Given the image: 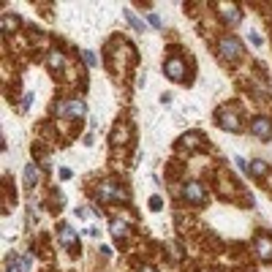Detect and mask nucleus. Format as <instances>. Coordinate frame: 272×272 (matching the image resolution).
Listing matches in <instances>:
<instances>
[{
	"label": "nucleus",
	"instance_id": "2",
	"mask_svg": "<svg viewBox=\"0 0 272 272\" xmlns=\"http://www.w3.org/2000/svg\"><path fill=\"white\" fill-rule=\"evenodd\" d=\"M98 199L101 202H128L131 193L122 185H117L115 180H103L101 185H98Z\"/></svg>",
	"mask_w": 272,
	"mask_h": 272
},
{
	"label": "nucleus",
	"instance_id": "17",
	"mask_svg": "<svg viewBox=\"0 0 272 272\" xmlns=\"http://www.w3.org/2000/svg\"><path fill=\"white\" fill-rule=\"evenodd\" d=\"M125 19H128V22H131V27H134L136 33H144V22H142V19H139V17H136V14H134V11H131V8H125Z\"/></svg>",
	"mask_w": 272,
	"mask_h": 272
},
{
	"label": "nucleus",
	"instance_id": "3",
	"mask_svg": "<svg viewBox=\"0 0 272 272\" xmlns=\"http://www.w3.org/2000/svg\"><path fill=\"white\" fill-rule=\"evenodd\" d=\"M218 125H221L223 131H231V134L242 131V122H239L237 106H223V109H221V112H218Z\"/></svg>",
	"mask_w": 272,
	"mask_h": 272
},
{
	"label": "nucleus",
	"instance_id": "7",
	"mask_svg": "<svg viewBox=\"0 0 272 272\" xmlns=\"http://www.w3.org/2000/svg\"><path fill=\"white\" fill-rule=\"evenodd\" d=\"M251 134L258 136L261 142H270L272 139V120L270 117H256V120H251Z\"/></svg>",
	"mask_w": 272,
	"mask_h": 272
},
{
	"label": "nucleus",
	"instance_id": "18",
	"mask_svg": "<svg viewBox=\"0 0 272 272\" xmlns=\"http://www.w3.org/2000/svg\"><path fill=\"white\" fill-rule=\"evenodd\" d=\"M19 25V19H17V17H11V19H8V17H3V33H14V27Z\"/></svg>",
	"mask_w": 272,
	"mask_h": 272
},
{
	"label": "nucleus",
	"instance_id": "1",
	"mask_svg": "<svg viewBox=\"0 0 272 272\" xmlns=\"http://www.w3.org/2000/svg\"><path fill=\"white\" fill-rule=\"evenodd\" d=\"M218 54H221L226 63H239L245 52H242V44H239L234 35H223V38L218 41Z\"/></svg>",
	"mask_w": 272,
	"mask_h": 272
},
{
	"label": "nucleus",
	"instance_id": "6",
	"mask_svg": "<svg viewBox=\"0 0 272 272\" xmlns=\"http://www.w3.org/2000/svg\"><path fill=\"white\" fill-rule=\"evenodd\" d=\"M163 74L169 76L171 82H183L185 74H188V68H185V60H180V57H169V60L163 63Z\"/></svg>",
	"mask_w": 272,
	"mask_h": 272
},
{
	"label": "nucleus",
	"instance_id": "4",
	"mask_svg": "<svg viewBox=\"0 0 272 272\" xmlns=\"http://www.w3.org/2000/svg\"><path fill=\"white\" fill-rule=\"evenodd\" d=\"M180 196H183L188 204H196V207H202V204L207 202V190H204L202 183H185L183 190H180Z\"/></svg>",
	"mask_w": 272,
	"mask_h": 272
},
{
	"label": "nucleus",
	"instance_id": "24",
	"mask_svg": "<svg viewBox=\"0 0 272 272\" xmlns=\"http://www.w3.org/2000/svg\"><path fill=\"white\" fill-rule=\"evenodd\" d=\"M136 272H155V270H153V267H139Z\"/></svg>",
	"mask_w": 272,
	"mask_h": 272
},
{
	"label": "nucleus",
	"instance_id": "13",
	"mask_svg": "<svg viewBox=\"0 0 272 272\" xmlns=\"http://www.w3.org/2000/svg\"><path fill=\"white\" fill-rule=\"evenodd\" d=\"M30 270V256H25V258H19V261H8V267H6V272H27Z\"/></svg>",
	"mask_w": 272,
	"mask_h": 272
},
{
	"label": "nucleus",
	"instance_id": "23",
	"mask_svg": "<svg viewBox=\"0 0 272 272\" xmlns=\"http://www.w3.org/2000/svg\"><path fill=\"white\" fill-rule=\"evenodd\" d=\"M60 180H71V169H60Z\"/></svg>",
	"mask_w": 272,
	"mask_h": 272
},
{
	"label": "nucleus",
	"instance_id": "22",
	"mask_svg": "<svg viewBox=\"0 0 272 272\" xmlns=\"http://www.w3.org/2000/svg\"><path fill=\"white\" fill-rule=\"evenodd\" d=\"M234 163H237V169H239V171H251V166H248V163H245V161H242V158H239V155L234 158Z\"/></svg>",
	"mask_w": 272,
	"mask_h": 272
},
{
	"label": "nucleus",
	"instance_id": "9",
	"mask_svg": "<svg viewBox=\"0 0 272 272\" xmlns=\"http://www.w3.org/2000/svg\"><path fill=\"white\" fill-rule=\"evenodd\" d=\"M256 251L264 261H272V239L267 237V234H258L256 237Z\"/></svg>",
	"mask_w": 272,
	"mask_h": 272
},
{
	"label": "nucleus",
	"instance_id": "14",
	"mask_svg": "<svg viewBox=\"0 0 272 272\" xmlns=\"http://www.w3.org/2000/svg\"><path fill=\"white\" fill-rule=\"evenodd\" d=\"M180 142H183V147H188V150H199L204 139H202L199 134H185L183 139H180Z\"/></svg>",
	"mask_w": 272,
	"mask_h": 272
},
{
	"label": "nucleus",
	"instance_id": "16",
	"mask_svg": "<svg viewBox=\"0 0 272 272\" xmlns=\"http://www.w3.org/2000/svg\"><path fill=\"white\" fill-rule=\"evenodd\" d=\"M128 134H131V128L128 125H117L115 128V134H112V144H125V139H128Z\"/></svg>",
	"mask_w": 272,
	"mask_h": 272
},
{
	"label": "nucleus",
	"instance_id": "12",
	"mask_svg": "<svg viewBox=\"0 0 272 272\" xmlns=\"http://www.w3.org/2000/svg\"><path fill=\"white\" fill-rule=\"evenodd\" d=\"M112 234H115L117 239H125L128 237V223L120 221V218H112Z\"/></svg>",
	"mask_w": 272,
	"mask_h": 272
},
{
	"label": "nucleus",
	"instance_id": "11",
	"mask_svg": "<svg viewBox=\"0 0 272 272\" xmlns=\"http://www.w3.org/2000/svg\"><path fill=\"white\" fill-rule=\"evenodd\" d=\"M47 63L52 71H60L63 66H66V57H63V52H57V49H52V52L47 54Z\"/></svg>",
	"mask_w": 272,
	"mask_h": 272
},
{
	"label": "nucleus",
	"instance_id": "19",
	"mask_svg": "<svg viewBox=\"0 0 272 272\" xmlns=\"http://www.w3.org/2000/svg\"><path fill=\"white\" fill-rule=\"evenodd\" d=\"M82 57H85V63H87L90 68L98 66V57H95V52H90V49H85V52H82Z\"/></svg>",
	"mask_w": 272,
	"mask_h": 272
},
{
	"label": "nucleus",
	"instance_id": "8",
	"mask_svg": "<svg viewBox=\"0 0 272 272\" xmlns=\"http://www.w3.org/2000/svg\"><path fill=\"white\" fill-rule=\"evenodd\" d=\"M60 245L66 248V251H79V237H76V231L68 223L60 226Z\"/></svg>",
	"mask_w": 272,
	"mask_h": 272
},
{
	"label": "nucleus",
	"instance_id": "5",
	"mask_svg": "<svg viewBox=\"0 0 272 272\" xmlns=\"http://www.w3.org/2000/svg\"><path fill=\"white\" fill-rule=\"evenodd\" d=\"M215 8H218V17H221L229 27L242 22V11H239L237 3H223V0H221V3H215Z\"/></svg>",
	"mask_w": 272,
	"mask_h": 272
},
{
	"label": "nucleus",
	"instance_id": "21",
	"mask_svg": "<svg viewBox=\"0 0 272 272\" xmlns=\"http://www.w3.org/2000/svg\"><path fill=\"white\" fill-rule=\"evenodd\" d=\"M147 19H150V25L155 27V30H161V27H163V22H161V17H158V14H150Z\"/></svg>",
	"mask_w": 272,
	"mask_h": 272
},
{
	"label": "nucleus",
	"instance_id": "15",
	"mask_svg": "<svg viewBox=\"0 0 272 272\" xmlns=\"http://www.w3.org/2000/svg\"><path fill=\"white\" fill-rule=\"evenodd\" d=\"M251 174L253 177H267L270 174V163L267 161H253L251 163Z\"/></svg>",
	"mask_w": 272,
	"mask_h": 272
},
{
	"label": "nucleus",
	"instance_id": "10",
	"mask_svg": "<svg viewBox=\"0 0 272 272\" xmlns=\"http://www.w3.org/2000/svg\"><path fill=\"white\" fill-rule=\"evenodd\" d=\"M38 177H41L38 163H33V161H30V163L25 166V185H27V188H33V185L38 183Z\"/></svg>",
	"mask_w": 272,
	"mask_h": 272
},
{
	"label": "nucleus",
	"instance_id": "20",
	"mask_svg": "<svg viewBox=\"0 0 272 272\" xmlns=\"http://www.w3.org/2000/svg\"><path fill=\"white\" fill-rule=\"evenodd\" d=\"M150 210H163V199L161 196H153V199H150Z\"/></svg>",
	"mask_w": 272,
	"mask_h": 272
}]
</instances>
